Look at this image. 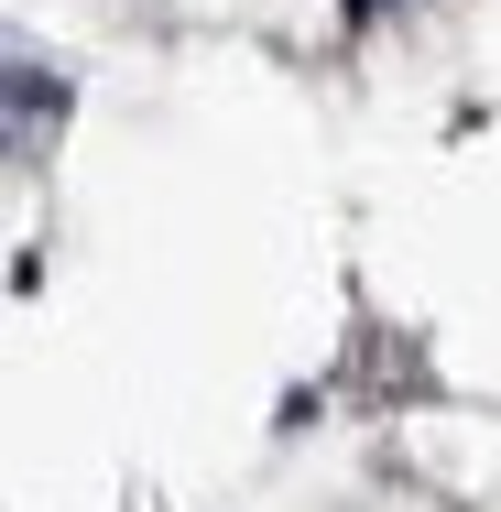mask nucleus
I'll use <instances>...</instances> for the list:
<instances>
[{"label": "nucleus", "instance_id": "nucleus-1", "mask_svg": "<svg viewBox=\"0 0 501 512\" xmlns=\"http://www.w3.org/2000/svg\"><path fill=\"white\" fill-rule=\"evenodd\" d=\"M44 120H66V66L11 44V164H44Z\"/></svg>", "mask_w": 501, "mask_h": 512}]
</instances>
